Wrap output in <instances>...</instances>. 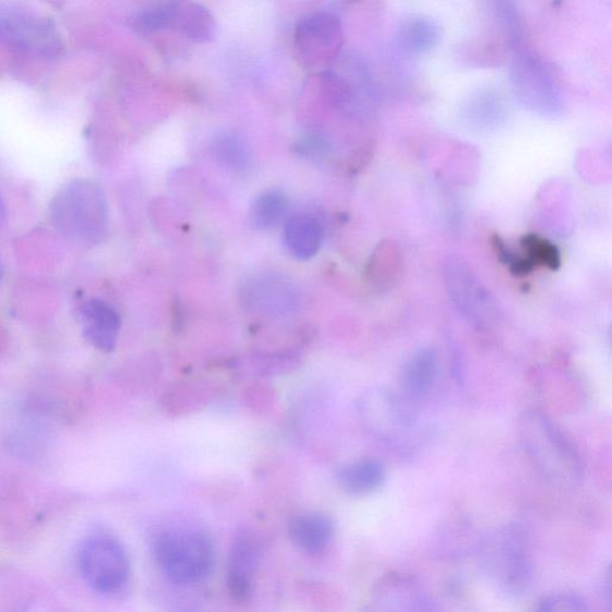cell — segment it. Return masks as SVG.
Returning a JSON list of instances; mask_svg holds the SVG:
<instances>
[{
  "label": "cell",
  "instance_id": "cell-1",
  "mask_svg": "<svg viewBox=\"0 0 612 612\" xmlns=\"http://www.w3.org/2000/svg\"><path fill=\"white\" fill-rule=\"evenodd\" d=\"M520 443L544 480L561 490H573L584 479V465L576 447L541 411L529 410L518 422Z\"/></svg>",
  "mask_w": 612,
  "mask_h": 612
},
{
  "label": "cell",
  "instance_id": "cell-23",
  "mask_svg": "<svg viewBox=\"0 0 612 612\" xmlns=\"http://www.w3.org/2000/svg\"><path fill=\"white\" fill-rule=\"evenodd\" d=\"M536 609L541 612H585L589 610V603L578 593L561 592L543 597Z\"/></svg>",
  "mask_w": 612,
  "mask_h": 612
},
{
  "label": "cell",
  "instance_id": "cell-3",
  "mask_svg": "<svg viewBox=\"0 0 612 612\" xmlns=\"http://www.w3.org/2000/svg\"><path fill=\"white\" fill-rule=\"evenodd\" d=\"M49 217L70 242L81 245L101 243L108 229L106 194L92 180H71L53 196Z\"/></svg>",
  "mask_w": 612,
  "mask_h": 612
},
{
  "label": "cell",
  "instance_id": "cell-20",
  "mask_svg": "<svg viewBox=\"0 0 612 612\" xmlns=\"http://www.w3.org/2000/svg\"><path fill=\"white\" fill-rule=\"evenodd\" d=\"M216 158L224 167L243 171L249 165V154L244 144L233 135H223L214 146Z\"/></svg>",
  "mask_w": 612,
  "mask_h": 612
},
{
  "label": "cell",
  "instance_id": "cell-9",
  "mask_svg": "<svg viewBox=\"0 0 612 612\" xmlns=\"http://www.w3.org/2000/svg\"><path fill=\"white\" fill-rule=\"evenodd\" d=\"M341 23L331 14H315L299 24L296 47L309 65H319L334 58L343 46Z\"/></svg>",
  "mask_w": 612,
  "mask_h": 612
},
{
  "label": "cell",
  "instance_id": "cell-5",
  "mask_svg": "<svg viewBox=\"0 0 612 612\" xmlns=\"http://www.w3.org/2000/svg\"><path fill=\"white\" fill-rule=\"evenodd\" d=\"M157 565L178 585H195L208 577L215 564V545L204 531L173 530L155 543Z\"/></svg>",
  "mask_w": 612,
  "mask_h": 612
},
{
  "label": "cell",
  "instance_id": "cell-25",
  "mask_svg": "<svg viewBox=\"0 0 612 612\" xmlns=\"http://www.w3.org/2000/svg\"><path fill=\"white\" fill-rule=\"evenodd\" d=\"M3 274H4L3 264L2 261H0V281H2Z\"/></svg>",
  "mask_w": 612,
  "mask_h": 612
},
{
  "label": "cell",
  "instance_id": "cell-22",
  "mask_svg": "<svg viewBox=\"0 0 612 612\" xmlns=\"http://www.w3.org/2000/svg\"><path fill=\"white\" fill-rule=\"evenodd\" d=\"M523 247L526 248V253L529 255L527 261L531 266L539 264L552 269L560 266V254L552 243L539 237L528 236L524 239Z\"/></svg>",
  "mask_w": 612,
  "mask_h": 612
},
{
  "label": "cell",
  "instance_id": "cell-17",
  "mask_svg": "<svg viewBox=\"0 0 612 612\" xmlns=\"http://www.w3.org/2000/svg\"><path fill=\"white\" fill-rule=\"evenodd\" d=\"M244 293L249 304L267 314H281L295 304L292 287L277 278L255 280Z\"/></svg>",
  "mask_w": 612,
  "mask_h": 612
},
{
  "label": "cell",
  "instance_id": "cell-10",
  "mask_svg": "<svg viewBox=\"0 0 612 612\" xmlns=\"http://www.w3.org/2000/svg\"><path fill=\"white\" fill-rule=\"evenodd\" d=\"M372 609L379 611H435L433 598L413 578L391 573L374 586Z\"/></svg>",
  "mask_w": 612,
  "mask_h": 612
},
{
  "label": "cell",
  "instance_id": "cell-24",
  "mask_svg": "<svg viewBox=\"0 0 612 612\" xmlns=\"http://www.w3.org/2000/svg\"><path fill=\"white\" fill-rule=\"evenodd\" d=\"M7 216H8L7 205L4 203L2 195H0V228H2L3 225L5 224Z\"/></svg>",
  "mask_w": 612,
  "mask_h": 612
},
{
  "label": "cell",
  "instance_id": "cell-16",
  "mask_svg": "<svg viewBox=\"0 0 612 612\" xmlns=\"http://www.w3.org/2000/svg\"><path fill=\"white\" fill-rule=\"evenodd\" d=\"M385 479V468L376 458H362L341 467L336 480L341 489L352 495H364L376 491Z\"/></svg>",
  "mask_w": 612,
  "mask_h": 612
},
{
  "label": "cell",
  "instance_id": "cell-21",
  "mask_svg": "<svg viewBox=\"0 0 612 612\" xmlns=\"http://www.w3.org/2000/svg\"><path fill=\"white\" fill-rule=\"evenodd\" d=\"M399 271L398 256L393 245L385 243L374 253L369 265V276L374 284L388 285L396 280Z\"/></svg>",
  "mask_w": 612,
  "mask_h": 612
},
{
  "label": "cell",
  "instance_id": "cell-8",
  "mask_svg": "<svg viewBox=\"0 0 612 612\" xmlns=\"http://www.w3.org/2000/svg\"><path fill=\"white\" fill-rule=\"evenodd\" d=\"M511 82L520 101L543 112H555L560 94L553 74L544 62L531 53H520L511 69Z\"/></svg>",
  "mask_w": 612,
  "mask_h": 612
},
{
  "label": "cell",
  "instance_id": "cell-13",
  "mask_svg": "<svg viewBox=\"0 0 612 612\" xmlns=\"http://www.w3.org/2000/svg\"><path fill=\"white\" fill-rule=\"evenodd\" d=\"M289 535L292 543L301 551L320 554L332 542L334 523L320 512H308L291 519Z\"/></svg>",
  "mask_w": 612,
  "mask_h": 612
},
{
  "label": "cell",
  "instance_id": "cell-11",
  "mask_svg": "<svg viewBox=\"0 0 612 612\" xmlns=\"http://www.w3.org/2000/svg\"><path fill=\"white\" fill-rule=\"evenodd\" d=\"M260 544L254 535L236 536L228 562V589L237 602H245L252 596L260 564Z\"/></svg>",
  "mask_w": 612,
  "mask_h": 612
},
{
  "label": "cell",
  "instance_id": "cell-2",
  "mask_svg": "<svg viewBox=\"0 0 612 612\" xmlns=\"http://www.w3.org/2000/svg\"><path fill=\"white\" fill-rule=\"evenodd\" d=\"M475 549L484 576L503 593L517 597L530 589L535 567L529 535L520 524H507L487 533Z\"/></svg>",
  "mask_w": 612,
  "mask_h": 612
},
{
  "label": "cell",
  "instance_id": "cell-14",
  "mask_svg": "<svg viewBox=\"0 0 612 612\" xmlns=\"http://www.w3.org/2000/svg\"><path fill=\"white\" fill-rule=\"evenodd\" d=\"M440 361L434 349H420L410 358L403 373V389L410 401L428 397L439 379Z\"/></svg>",
  "mask_w": 612,
  "mask_h": 612
},
{
  "label": "cell",
  "instance_id": "cell-18",
  "mask_svg": "<svg viewBox=\"0 0 612 612\" xmlns=\"http://www.w3.org/2000/svg\"><path fill=\"white\" fill-rule=\"evenodd\" d=\"M441 27L430 17L405 20L397 33V45L407 55L428 53L441 41Z\"/></svg>",
  "mask_w": 612,
  "mask_h": 612
},
{
  "label": "cell",
  "instance_id": "cell-4",
  "mask_svg": "<svg viewBox=\"0 0 612 612\" xmlns=\"http://www.w3.org/2000/svg\"><path fill=\"white\" fill-rule=\"evenodd\" d=\"M358 415L373 439L396 453H411L420 441L418 411L405 395L371 388L359 398Z\"/></svg>",
  "mask_w": 612,
  "mask_h": 612
},
{
  "label": "cell",
  "instance_id": "cell-12",
  "mask_svg": "<svg viewBox=\"0 0 612 612\" xmlns=\"http://www.w3.org/2000/svg\"><path fill=\"white\" fill-rule=\"evenodd\" d=\"M80 321L87 343L105 353L117 348L121 328L119 312L103 299H87L80 308Z\"/></svg>",
  "mask_w": 612,
  "mask_h": 612
},
{
  "label": "cell",
  "instance_id": "cell-6",
  "mask_svg": "<svg viewBox=\"0 0 612 612\" xmlns=\"http://www.w3.org/2000/svg\"><path fill=\"white\" fill-rule=\"evenodd\" d=\"M134 29L143 35L172 31L195 44H207L214 40L216 23L195 0H158L136 16Z\"/></svg>",
  "mask_w": 612,
  "mask_h": 612
},
{
  "label": "cell",
  "instance_id": "cell-19",
  "mask_svg": "<svg viewBox=\"0 0 612 612\" xmlns=\"http://www.w3.org/2000/svg\"><path fill=\"white\" fill-rule=\"evenodd\" d=\"M289 199L280 191H267L254 200L249 218L255 229L269 230L287 215Z\"/></svg>",
  "mask_w": 612,
  "mask_h": 612
},
{
  "label": "cell",
  "instance_id": "cell-15",
  "mask_svg": "<svg viewBox=\"0 0 612 612\" xmlns=\"http://www.w3.org/2000/svg\"><path fill=\"white\" fill-rule=\"evenodd\" d=\"M284 244L293 257L309 260L314 257L321 248V225L314 217L295 215L285 223L283 232Z\"/></svg>",
  "mask_w": 612,
  "mask_h": 612
},
{
  "label": "cell",
  "instance_id": "cell-7",
  "mask_svg": "<svg viewBox=\"0 0 612 612\" xmlns=\"http://www.w3.org/2000/svg\"><path fill=\"white\" fill-rule=\"evenodd\" d=\"M79 566L84 581L101 595L121 591L130 579L131 562L127 549L109 535L87 537L80 549Z\"/></svg>",
  "mask_w": 612,
  "mask_h": 612
}]
</instances>
